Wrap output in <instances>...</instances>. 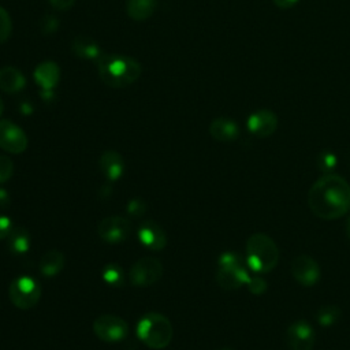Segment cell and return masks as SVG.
<instances>
[{
	"mask_svg": "<svg viewBox=\"0 0 350 350\" xmlns=\"http://www.w3.org/2000/svg\"><path fill=\"white\" fill-rule=\"evenodd\" d=\"M340 319V309L335 305H325L316 313V320L321 327H331Z\"/></svg>",
	"mask_w": 350,
	"mask_h": 350,
	"instance_id": "24",
	"label": "cell"
},
{
	"mask_svg": "<svg viewBox=\"0 0 350 350\" xmlns=\"http://www.w3.org/2000/svg\"><path fill=\"white\" fill-rule=\"evenodd\" d=\"M49 3L52 4L53 8H56L59 11H66L70 7H72L75 0H49Z\"/></svg>",
	"mask_w": 350,
	"mask_h": 350,
	"instance_id": "32",
	"label": "cell"
},
{
	"mask_svg": "<svg viewBox=\"0 0 350 350\" xmlns=\"http://www.w3.org/2000/svg\"><path fill=\"white\" fill-rule=\"evenodd\" d=\"M209 134L212 138L220 142H231L238 138L239 127L238 124L228 118H216L209 124Z\"/></svg>",
	"mask_w": 350,
	"mask_h": 350,
	"instance_id": "16",
	"label": "cell"
},
{
	"mask_svg": "<svg viewBox=\"0 0 350 350\" xmlns=\"http://www.w3.org/2000/svg\"><path fill=\"white\" fill-rule=\"evenodd\" d=\"M10 202V196L4 189H0V206H7Z\"/></svg>",
	"mask_w": 350,
	"mask_h": 350,
	"instance_id": "34",
	"label": "cell"
},
{
	"mask_svg": "<svg viewBox=\"0 0 350 350\" xmlns=\"http://www.w3.org/2000/svg\"><path fill=\"white\" fill-rule=\"evenodd\" d=\"M12 228H14V226H12L11 219L5 215H0V239H7V237L12 231Z\"/></svg>",
	"mask_w": 350,
	"mask_h": 350,
	"instance_id": "31",
	"label": "cell"
},
{
	"mask_svg": "<svg viewBox=\"0 0 350 350\" xmlns=\"http://www.w3.org/2000/svg\"><path fill=\"white\" fill-rule=\"evenodd\" d=\"M26 85L25 75L12 66L0 68V89L5 93L21 92Z\"/></svg>",
	"mask_w": 350,
	"mask_h": 350,
	"instance_id": "19",
	"label": "cell"
},
{
	"mask_svg": "<svg viewBox=\"0 0 350 350\" xmlns=\"http://www.w3.org/2000/svg\"><path fill=\"white\" fill-rule=\"evenodd\" d=\"M71 51L75 56L88 60H98L103 56L101 48L97 41L88 36H77L71 42Z\"/></svg>",
	"mask_w": 350,
	"mask_h": 350,
	"instance_id": "18",
	"label": "cell"
},
{
	"mask_svg": "<svg viewBox=\"0 0 350 350\" xmlns=\"http://www.w3.org/2000/svg\"><path fill=\"white\" fill-rule=\"evenodd\" d=\"M8 250L14 254H25L30 249V235L25 227H14L7 237Z\"/></svg>",
	"mask_w": 350,
	"mask_h": 350,
	"instance_id": "22",
	"label": "cell"
},
{
	"mask_svg": "<svg viewBox=\"0 0 350 350\" xmlns=\"http://www.w3.org/2000/svg\"><path fill=\"white\" fill-rule=\"evenodd\" d=\"M98 164L103 175L111 182L119 180L124 172V160L122 154L112 149L105 150L101 154Z\"/></svg>",
	"mask_w": 350,
	"mask_h": 350,
	"instance_id": "15",
	"label": "cell"
},
{
	"mask_svg": "<svg viewBox=\"0 0 350 350\" xmlns=\"http://www.w3.org/2000/svg\"><path fill=\"white\" fill-rule=\"evenodd\" d=\"M246 124H247V130L253 135L258 138H265L276 131L278 118L269 109H258L247 118Z\"/></svg>",
	"mask_w": 350,
	"mask_h": 350,
	"instance_id": "13",
	"label": "cell"
},
{
	"mask_svg": "<svg viewBox=\"0 0 350 350\" xmlns=\"http://www.w3.org/2000/svg\"><path fill=\"white\" fill-rule=\"evenodd\" d=\"M127 331V323L115 314H101L93 321L94 335L107 343L120 342L126 338Z\"/></svg>",
	"mask_w": 350,
	"mask_h": 350,
	"instance_id": "8",
	"label": "cell"
},
{
	"mask_svg": "<svg viewBox=\"0 0 350 350\" xmlns=\"http://www.w3.org/2000/svg\"><path fill=\"white\" fill-rule=\"evenodd\" d=\"M11 33H12V22H11L10 14L3 7H0V42L7 41Z\"/></svg>",
	"mask_w": 350,
	"mask_h": 350,
	"instance_id": "26",
	"label": "cell"
},
{
	"mask_svg": "<svg viewBox=\"0 0 350 350\" xmlns=\"http://www.w3.org/2000/svg\"><path fill=\"white\" fill-rule=\"evenodd\" d=\"M97 232L107 243H120L129 238L131 232V223L129 219L119 215L107 216L98 223Z\"/></svg>",
	"mask_w": 350,
	"mask_h": 350,
	"instance_id": "9",
	"label": "cell"
},
{
	"mask_svg": "<svg viewBox=\"0 0 350 350\" xmlns=\"http://www.w3.org/2000/svg\"><path fill=\"white\" fill-rule=\"evenodd\" d=\"M163 275V264L154 257H141L137 260L129 272L130 283L138 287L152 286L160 280Z\"/></svg>",
	"mask_w": 350,
	"mask_h": 350,
	"instance_id": "7",
	"label": "cell"
},
{
	"mask_svg": "<svg viewBox=\"0 0 350 350\" xmlns=\"http://www.w3.org/2000/svg\"><path fill=\"white\" fill-rule=\"evenodd\" d=\"M316 335L308 321L298 320L290 324L284 334V342L288 350H312Z\"/></svg>",
	"mask_w": 350,
	"mask_h": 350,
	"instance_id": "10",
	"label": "cell"
},
{
	"mask_svg": "<svg viewBox=\"0 0 350 350\" xmlns=\"http://www.w3.org/2000/svg\"><path fill=\"white\" fill-rule=\"evenodd\" d=\"M247 287H249V291L256 294V295H260L262 293H265L267 290V282L258 276H253L249 279L247 282Z\"/></svg>",
	"mask_w": 350,
	"mask_h": 350,
	"instance_id": "30",
	"label": "cell"
},
{
	"mask_svg": "<svg viewBox=\"0 0 350 350\" xmlns=\"http://www.w3.org/2000/svg\"><path fill=\"white\" fill-rule=\"evenodd\" d=\"M279 261V249L273 239L262 232L250 235L246 241V264L260 273L272 271Z\"/></svg>",
	"mask_w": 350,
	"mask_h": 350,
	"instance_id": "3",
	"label": "cell"
},
{
	"mask_svg": "<svg viewBox=\"0 0 350 350\" xmlns=\"http://www.w3.org/2000/svg\"><path fill=\"white\" fill-rule=\"evenodd\" d=\"M101 276H103V280L112 287H120L124 282V272L122 267L115 262L107 264L101 271Z\"/></svg>",
	"mask_w": 350,
	"mask_h": 350,
	"instance_id": "23",
	"label": "cell"
},
{
	"mask_svg": "<svg viewBox=\"0 0 350 350\" xmlns=\"http://www.w3.org/2000/svg\"><path fill=\"white\" fill-rule=\"evenodd\" d=\"M34 79L42 90H52L60 79V68L55 62H44L34 70Z\"/></svg>",
	"mask_w": 350,
	"mask_h": 350,
	"instance_id": "17",
	"label": "cell"
},
{
	"mask_svg": "<svg viewBox=\"0 0 350 350\" xmlns=\"http://www.w3.org/2000/svg\"><path fill=\"white\" fill-rule=\"evenodd\" d=\"M299 0H272V3L278 7V8H282V10H287V8H291L294 7Z\"/></svg>",
	"mask_w": 350,
	"mask_h": 350,
	"instance_id": "33",
	"label": "cell"
},
{
	"mask_svg": "<svg viewBox=\"0 0 350 350\" xmlns=\"http://www.w3.org/2000/svg\"><path fill=\"white\" fill-rule=\"evenodd\" d=\"M146 209H148V205L141 198H133L127 204V212L131 216H142L146 212Z\"/></svg>",
	"mask_w": 350,
	"mask_h": 350,
	"instance_id": "29",
	"label": "cell"
},
{
	"mask_svg": "<svg viewBox=\"0 0 350 350\" xmlns=\"http://www.w3.org/2000/svg\"><path fill=\"white\" fill-rule=\"evenodd\" d=\"M3 108H4V104H3V100L0 98V115L3 113Z\"/></svg>",
	"mask_w": 350,
	"mask_h": 350,
	"instance_id": "36",
	"label": "cell"
},
{
	"mask_svg": "<svg viewBox=\"0 0 350 350\" xmlns=\"http://www.w3.org/2000/svg\"><path fill=\"white\" fill-rule=\"evenodd\" d=\"M59 23H57V19L53 16V15H44L42 19L40 21V29L44 34H52L56 31Z\"/></svg>",
	"mask_w": 350,
	"mask_h": 350,
	"instance_id": "28",
	"label": "cell"
},
{
	"mask_svg": "<svg viewBox=\"0 0 350 350\" xmlns=\"http://www.w3.org/2000/svg\"><path fill=\"white\" fill-rule=\"evenodd\" d=\"M38 268L44 276H56L64 268V254L56 249H51L42 254Z\"/></svg>",
	"mask_w": 350,
	"mask_h": 350,
	"instance_id": "20",
	"label": "cell"
},
{
	"mask_svg": "<svg viewBox=\"0 0 350 350\" xmlns=\"http://www.w3.org/2000/svg\"><path fill=\"white\" fill-rule=\"evenodd\" d=\"M101 81L111 88H126L141 75L139 63L127 55L107 53L97 60Z\"/></svg>",
	"mask_w": 350,
	"mask_h": 350,
	"instance_id": "2",
	"label": "cell"
},
{
	"mask_svg": "<svg viewBox=\"0 0 350 350\" xmlns=\"http://www.w3.org/2000/svg\"><path fill=\"white\" fill-rule=\"evenodd\" d=\"M8 297L15 308L27 310L38 304L41 287L34 278L21 275L11 282L8 287Z\"/></svg>",
	"mask_w": 350,
	"mask_h": 350,
	"instance_id": "6",
	"label": "cell"
},
{
	"mask_svg": "<svg viewBox=\"0 0 350 350\" xmlns=\"http://www.w3.org/2000/svg\"><path fill=\"white\" fill-rule=\"evenodd\" d=\"M27 135L25 131L8 119L0 120V148L8 153L19 154L27 148Z\"/></svg>",
	"mask_w": 350,
	"mask_h": 350,
	"instance_id": "11",
	"label": "cell"
},
{
	"mask_svg": "<svg viewBox=\"0 0 350 350\" xmlns=\"http://www.w3.org/2000/svg\"><path fill=\"white\" fill-rule=\"evenodd\" d=\"M347 235H349V238H350V217H349V220H347Z\"/></svg>",
	"mask_w": 350,
	"mask_h": 350,
	"instance_id": "35",
	"label": "cell"
},
{
	"mask_svg": "<svg viewBox=\"0 0 350 350\" xmlns=\"http://www.w3.org/2000/svg\"><path fill=\"white\" fill-rule=\"evenodd\" d=\"M336 164H338V159L335 153H332L331 150H323L316 157V165L324 174H329L331 171H334Z\"/></svg>",
	"mask_w": 350,
	"mask_h": 350,
	"instance_id": "25",
	"label": "cell"
},
{
	"mask_svg": "<svg viewBox=\"0 0 350 350\" xmlns=\"http://www.w3.org/2000/svg\"><path fill=\"white\" fill-rule=\"evenodd\" d=\"M141 245L150 250H161L167 245V234L164 228L154 220L144 221L137 231Z\"/></svg>",
	"mask_w": 350,
	"mask_h": 350,
	"instance_id": "14",
	"label": "cell"
},
{
	"mask_svg": "<svg viewBox=\"0 0 350 350\" xmlns=\"http://www.w3.org/2000/svg\"><path fill=\"white\" fill-rule=\"evenodd\" d=\"M250 276L245 268L242 258L234 252L220 254L217 260L216 282L224 290H237L247 284Z\"/></svg>",
	"mask_w": 350,
	"mask_h": 350,
	"instance_id": "5",
	"label": "cell"
},
{
	"mask_svg": "<svg viewBox=\"0 0 350 350\" xmlns=\"http://www.w3.org/2000/svg\"><path fill=\"white\" fill-rule=\"evenodd\" d=\"M137 336L148 347L160 350L167 347L172 339V324L161 313L149 312L137 323Z\"/></svg>",
	"mask_w": 350,
	"mask_h": 350,
	"instance_id": "4",
	"label": "cell"
},
{
	"mask_svg": "<svg viewBox=\"0 0 350 350\" xmlns=\"http://www.w3.org/2000/svg\"><path fill=\"white\" fill-rule=\"evenodd\" d=\"M221 350H231V349H221Z\"/></svg>",
	"mask_w": 350,
	"mask_h": 350,
	"instance_id": "37",
	"label": "cell"
},
{
	"mask_svg": "<svg viewBox=\"0 0 350 350\" xmlns=\"http://www.w3.org/2000/svg\"><path fill=\"white\" fill-rule=\"evenodd\" d=\"M157 8V0H127L126 12L134 21H145L153 15Z\"/></svg>",
	"mask_w": 350,
	"mask_h": 350,
	"instance_id": "21",
	"label": "cell"
},
{
	"mask_svg": "<svg viewBox=\"0 0 350 350\" xmlns=\"http://www.w3.org/2000/svg\"><path fill=\"white\" fill-rule=\"evenodd\" d=\"M293 278L302 286L310 287L320 279V267L310 256H298L291 262Z\"/></svg>",
	"mask_w": 350,
	"mask_h": 350,
	"instance_id": "12",
	"label": "cell"
},
{
	"mask_svg": "<svg viewBox=\"0 0 350 350\" xmlns=\"http://www.w3.org/2000/svg\"><path fill=\"white\" fill-rule=\"evenodd\" d=\"M308 205L320 219H338L350 209V185L339 175L325 174L310 187Z\"/></svg>",
	"mask_w": 350,
	"mask_h": 350,
	"instance_id": "1",
	"label": "cell"
},
{
	"mask_svg": "<svg viewBox=\"0 0 350 350\" xmlns=\"http://www.w3.org/2000/svg\"><path fill=\"white\" fill-rule=\"evenodd\" d=\"M14 174V163L10 157L0 154V185L10 180Z\"/></svg>",
	"mask_w": 350,
	"mask_h": 350,
	"instance_id": "27",
	"label": "cell"
}]
</instances>
